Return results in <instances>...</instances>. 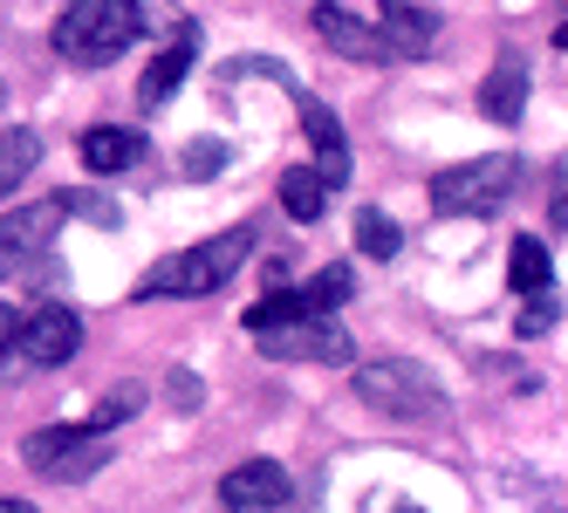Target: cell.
Masks as SVG:
<instances>
[{
    "label": "cell",
    "mask_w": 568,
    "mask_h": 513,
    "mask_svg": "<svg viewBox=\"0 0 568 513\" xmlns=\"http://www.w3.org/2000/svg\"><path fill=\"white\" fill-rule=\"evenodd\" d=\"M254 254V233L233 226V233H213V240H199L185 254H165L144 281H138V301H199V295H220L240 267Z\"/></svg>",
    "instance_id": "6da1fadb"
},
{
    "label": "cell",
    "mask_w": 568,
    "mask_h": 513,
    "mask_svg": "<svg viewBox=\"0 0 568 513\" xmlns=\"http://www.w3.org/2000/svg\"><path fill=\"white\" fill-rule=\"evenodd\" d=\"M144 0H69L55 21V55L75 69H103L116 62L138 34H144Z\"/></svg>",
    "instance_id": "7a4b0ae2"
},
{
    "label": "cell",
    "mask_w": 568,
    "mask_h": 513,
    "mask_svg": "<svg viewBox=\"0 0 568 513\" xmlns=\"http://www.w3.org/2000/svg\"><path fill=\"white\" fill-rule=\"evenodd\" d=\"M520 185V157L514 151H486L466 157V165H445L432 178V213L438 219H479V213H500Z\"/></svg>",
    "instance_id": "3957f363"
},
{
    "label": "cell",
    "mask_w": 568,
    "mask_h": 513,
    "mask_svg": "<svg viewBox=\"0 0 568 513\" xmlns=\"http://www.w3.org/2000/svg\"><path fill=\"white\" fill-rule=\"evenodd\" d=\"M75 349H83V315L62 308V301H42L28 315V322H14L8 349H0V370L8 377H34V370H62Z\"/></svg>",
    "instance_id": "277c9868"
},
{
    "label": "cell",
    "mask_w": 568,
    "mask_h": 513,
    "mask_svg": "<svg viewBox=\"0 0 568 513\" xmlns=\"http://www.w3.org/2000/svg\"><path fill=\"white\" fill-rule=\"evenodd\" d=\"M103 459H110V431H90V424H49V431H28L21 439V465L55 480V486L97 480Z\"/></svg>",
    "instance_id": "5b68a950"
},
{
    "label": "cell",
    "mask_w": 568,
    "mask_h": 513,
    "mask_svg": "<svg viewBox=\"0 0 568 513\" xmlns=\"http://www.w3.org/2000/svg\"><path fill=\"white\" fill-rule=\"evenodd\" d=\"M356 398L371 411H390V418H432L445 404V383L412 357H384V363L356 370Z\"/></svg>",
    "instance_id": "8992f818"
},
{
    "label": "cell",
    "mask_w": 568,
    "mask_h": 513,
    "mask_svg": "<svg viewBox=\"0 0 568 513\" xmlns=\"http://www.w3.org/2000/svg\"><path fill=\"white\" fill-rule=\"evenodd\" d=\"M261 357H274V363H349L356 342L343 336L336 315H295V322L261 329Z\"/></svg>",
    "instance_id": "52a82bcc"
},
{
    "label": "cell",
    "mask_w": 568,
    "mask_h": 513,
    "mask_svg": "<svg viewBox=\"0 0 568 513\" xmlns=\"http://www.w3.org/2000/svg\"><path fill=\"white\" fill-rule=\"evenodd\" d=\"M288 493H295V480H288L281 459H247V465H233L220 480V506L226 513H281Z\"/></svg>",
    "instance_id": "ba28073f"
},
{
    "label": "cell",
    "mask_w": 568,
    "mask_h": 513,
    "mask_svg": "<svg viewBox=\"0 0 568 513\" xmlns=\"http://www.w3.org/2000/svg\"><path fill=\"white\" fill-rule=\"evenodd\" d=\"M308 21H315V34H322V49H336V55H349V62H390L377 21H363V14L336 8V0H322Z\"/></svg>",
    "instance_id": "9c48e42d"
},
{
    "label": "cell",
    "mask_w": 568,
    "mask_h": 513,
    "mask_svg": "<svg viewBox=\"0 0 568 513\" xmlns=\"http://www.w3.org/2000/svg\"><path fill=\"white\" fill-rule=\"evenodd\" d=\"M302 124H308V137H315V178H322V185H343V178H349V137H343V124H336V110L322 103V96H302Z\"/></svg>",
    "instance_id": "30bf717a"
},
{
    "label": "cell",
    "mask_w": 568,
    "mask_h": 513,
    "mask_svg": "<svg viewBox=\"0 0 568 513\" xmlns=\"http://www.w3.org/2000/svg\"><path fill=\"white\" fill-rule=\"evenodd\" d=\"M377 34H384V49H390V55H412V62L438 49V21H432L425 8H412V0H390L384 21H377Z\"/></svg>",
    "instance_id": "8fae6325"
},
{
    "label": "cell",
    "mask_w": 568,
    "mask_h": 513,
    "mask_svg": "<svg viewBox=\"0 0 568 513\" xmlns=\"http://www.w3.org/2000/svg\"><path fill=\"white\" fill-rule=\"evenodd\" d=\"M479 110L494 116V124H520V110H527V62L520 55L494 62V75L479 83Z\"/></svg>",
    "instance_id": "7c38bea8"
},
{
    "label": "cell",
    "mask_w": 568,
    "mask_h": 513,
    "mask_svg": "<svg viewBox=\"0 0 568 513\" xmlns=\"http://www.w3.org/2000/svg\"><path fill=\"white\" fill-rule=\"evenodd\" d=\"M138 157H144V131H116V124H97V131H83V165H90L97 178L131 172Z\"/></svg>",
    "instance_id": "4fadbf2b"
},
{
    "label": "cell",
    "mask_w": 568,
    "mask_h": 513,
    "mask_svg": "<svg viewBox=\"0 0 568 513\" xmlns=\"http://www.w3.org/2000/svg\"><path fill=\"white\" fill-rule=\"evenodd\" d=\"M192 42H199V34H192V21H185V28L172 34V49H165V55H158V62L144 69V83H138V103H144V110H158L165 96H179L185 69H192Z\"/></svg>",
    "instance_id": "5bb4252c"
},
{
    "label": "cell",
    "mask_w": 568,
    "mask_h": 513,
    "mask_svg": "<svg viewBox=\"0 0 568 513\" xmlns=\"http://www.w3.org/2000/svg\"><path fill=\"white\" fill-rule=\"evenodd\" d=\"M281 206H288V219L315 226L322 213H329V185L315 178V165H288L281 172Z\"/></svg>",
    "instance_id": "9a60e30c"
},
{
    "label": "cell",
    "mask_w": 568,
    "mask_h": 513,
    "mask_svg": "<svg viewBox=\"0 0 568 513\" xmlns=\"http://www.w3.org/2000/svg\"><path fill=\"white\" fill-rule=\"evenodd\" d=\"M507 288H514V295H541V288H555V260H548L541 240H514V254H507Z\"/></svg>",
    "instance_id": "2e32d148"
},
{
    "label": "cell",
    "mask_w": 568,
    "mask_h": 513,
    "mask_svg": "<svg viewBox=\"0 0 568 513\" xmlns=\"http://www.w3.org/2000/svg\"><path fill=\"white\" fill-rule=\"evenodd\" d=\"M34 165H42V137H34V131H8V137H0V199H8Z\"/></svg>",
    "instance_id": "e0dca14e"
},
{
    "label": "cell",
    "mask_w": 568,
    "mask_h": 513,
    "mask_svg": "<svg viewBox=\"0 0 568 513\" xmlns=\"http://www.w3.org/2000/svg\"><path fill=\"white\" fill-rule=\"evenodd\" d=\"M356 247L371 254V260H397V247H404V226H397L390 213H377V206H363V213H356Z\"/></svg>",
    "instance_id": "ac0fdd59"
},
{
    "label": "cell",
    "mask_w": 568,
    "mask_h": 513,
    "mask_svg": "<svg viewBox=\"0 0 568 513\" xmlns=\"http://www.w3.org/2000/svg\"><path fill=\"white\" fill-rule=\"evenodd\" d=\"M349 288H356V281H349V267H322L315 281L302 288V301H308V315H336V308L349 301Z\"/></svg>",
    "instance_id": "d6986e66"
},
{
    "label": "cell",
    "mask_w": 568,
    "mask_h": 513,
    "mask_svg": "<svg viewBox=\"0 0 568 513\" xmlns=\"http://www.w3.org/2000/svg\"><path fill=\"white\" fill-rule=\"evenodd\" d=\"M138 411H144V383H116V390H110V398H103V404H97L83 424H90V431H110V424L138 418Z\"/></svg>",
    "instance_id": "ffe728a7"
},
{
    "label": "cell",
    "mask_w": 568,
    "mask_h": 513,
    "mask_svg": "<svg viewBox=\"0 0 568 513\" xmlns=\"http://www.w3.org/2000/svg\"><path fill=\"white\" fill-rule=\"evenodd\" d=\"M295 315H308V301L281 288V295H267V301L247 308V336H261V329H274V322H295Z\"/></svg>",
    "instance_id": "44dd1931"
},
{
    "label": "cell",
    "mask_w": 568,
    "mask_h": 513,
    "mask_svg": "<svg viewBox=\"0 0 568 513\" xmlns=\"http://www.w3.org/2000/svg\"><path fill=\"white\" fill-rule=\"evenodd\" d=\"M555 322H561V295H555V288H541V295H535V308L520 315V336H541V329H555Z\"/></svg>",
    "instance_id": "7402d4cb"
},
{
    "label": "cell",
    "mask_w": 568,
    "mask_h": 513,
    "mask_svg": "<svg viewBox=\"0 0 568 513\" xmlns=\"http://www.w3.org/2000/svg\"><path fill=\"white\" fill-rule=\"evenodd\" d=\"M220 165H226V144H192V151H185V172H192V178H213Z\"/></svg>",
    "instance_id": "603a6c76"
},
{
    "label": "cell",
    "mask_w": 568,
    "mask_h": 513,
    "mask_svg": "<svg viewBox=\"0 0 568 513\" xmlns=\"http://www.w3.org/2000/svg\"><path fill=\"white\" fill-rule=\"evenodd\" d=\"M226 75H274V83H288V69H281V62H261V55H240V62H226Z\"/></svg>",
    "instance_id": "cb8c5ba5"
},
{
    "label": "cell",
    "mask_w": 568,
    "mask_h": 513,
    "mask_svg": "<svg viewBox=\"0 0 568 513\" xmlns=\"http://www.w3.org/2000/svg\"><path fill=\"white\" fill-rule=\"evenodd\" d=\"M172 398H179V411H199V377L192 370H172Z\"/></svg>",
    "instance_id": "d4e9b609"
},
{
    "label": "cell",
    "mask_w": 568,
    "mask_h": 513,
    "mask_svg": "<svg viewBox=\"0 0 568 513\" xmlns=\"http://www.w3.org/2000/svg\"><path fill=\"white\" fill-rule=\"evenodd\" d=\"M14 322H21V315H14L8 301H0V349H8V336H14Z\"/></svg>",
    "instance_id": "484cf974"
},
{
    "label": "cell",
    "mask_w": 568,
    "mask_h": 513,
    "mask_svg": "<svg viewBox=\"0 0 568 513\" xmlns=\"http://www.w3.org/2000/svg\"><path fill=\"white\" fill-rule=\"evenodd\" d=\"M8 274H21V260H14L8 247H0V281H8Z\"/></svg>",
    "instance_id": "4316f807"
},
{
    "label": "cell",
    "mask_w": 568,
    "mask_h": 513,
    "mask_svg": "<svg viewBox=\"0 0 568 513\" xmlns=\"http://www.w3.org/2000/svg\"><path fill=\"white\" fill-rule=\"evenodd\" d=\"M0 513H34V506L28 500H0Z\"/></svg>",
    "instance_id": "83f0119b"
},
{
    "label": "cell",
    "mask_w": 568,
    "mask_h": 513,
    "mask_svg": "<svg viewBox=\"0 0 568 513\" xmlns=\"http://www.w3.org/2000/svg\"><path fill=\"white\" fill-rule=\"evenodd\" d=\"M0 110H8V75H0Z\"/></svg>",
    "instance_id": "f1b7e54d"
},
{
    "label": "cell",
    "mask_w": 568,
    "mask_h": 513,
    "mask_svg": "<svg viewBox=\"0 0 568 513\" xmlns=\"http://www.w3.org/2000/svg\"><path fill=\"white\" fill-rule=\"evenodd\" d=\"M541 513H561V506H541Z\"/></svg>",
    "instance_id": "f546056e"
}]
</instances>
